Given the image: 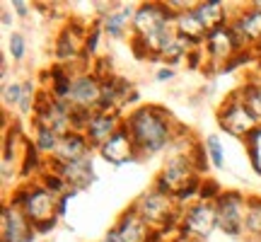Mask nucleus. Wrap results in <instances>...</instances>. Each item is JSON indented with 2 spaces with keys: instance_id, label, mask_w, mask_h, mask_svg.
Segmentation results:
<instances>
[{
  "instance_id": "obj_1",
  "label": "nucleus",
  "mask_w": 261,
  "mask_h": 242,
  "mask_svg": "<svg viewBox=\"0 0 261 242\" xmlns=\"http://www.w3.org/2000/svg\"><path fill=\"white\" fill-rule=\"evenodd\" d=\"M123 126L128 129L140 162V160L160 155L165 150H172L181 124L162 104H140L123 116Z\"/></svg>"
},
{
  "instance_id": "obj_2",
  "label": "nucleus",
  "mask_w": 261,
  "mask_h": 242,
  "mask_svg": "<svg viewBox=\"0 0 261 242\" xmlns=\"http://www.w3.org/2000/svg\"><path fill=\"white\" fill-rule=\"evenodd\" d=\"M201 182H203V177L196 172L194 162H191L189 155H174V153H169L167 160L162 162L160 172L155 175L152 186L160 189V191H165V194H169L184 208V206L198 201Z\"/></svg>"
},
{
  "instance_id": "obj_3",
  "label": "nucleus",
  "mask_w": 261,
  "mask_h": 242,
  "mask_svg": "<svg viewBox=\"0 0 261 242\" xmlns=\"http://www.w3.org/2000/svg\"><path fill=\"white\" fill-rule=\"evenodd\" d=\"M133 206H136L140 218L148 223L150 230H160V233H165L167 237L177 235L179 218H181V206L169 194L160 191L155 186H150L148 191H143L133 201Z\"/></svg>"
},
{
  "instance_id": "obj_4",
  "label": "nucleus",
  "mask_w": 261,
  "mask_h": 242,
  "mask_svg": "<svg viewBox=\"0 0 261 242\" xmlns=\"http://www.w3.org/2000/svg\"><path fill=\"white\" fill-rule=\"evenodd\" d=\"M8 204L19 208L32 221V225H41L46 221L61 218L58 215V196L46 191L39 182H22V184L12 186Z\"/></svg>"
},
{
  "instance_id": "obj_5",
  "label": "nucleus",
  "mask_w": 261,
  "mask_h": 242,
  "mask_svg": "<svg viewBox=\"0 0 261 242\" xmlns=\"http://www.w3.org/2000/svg\"><path fill=\"white\" fill-rule=\"evenodd\" d=\"M203 51H205V61H208V73H215L223 68L230 58H234L240 51H252L247 49L240 34L232 29V25H223V27H215L208 32V37L203 41Z\"/></svg>"
},
{
  "instance_id": "obj_6",
  "label": "nucleus",
  "mask_w": 261,
  "mask_h": 242,
  "mask_svg": "<svg viewBox=\"0 0 261 242\" xmlns=\"http://www.w3.org/2000/svg\"><path fill=\"white\" fill-rule=\"evenodd\" d=\"M87 32H90V25H83L80 19H68L63 27L58 29L56 39H54V56H56V63L70 65V68H73V63H80V68L90 70V65L85 63Z\"/></svg>"
},
{
  "instance_id": "obj_7",
  "label": "nucleus",
  "mask_w": 261,
  "mask_h": 242,
  "mask_svg": "<svg viewBox=\"0 0 261 242\" xmlns=\"http://www.w3.org/2000/svg\"><path fill=\"white\" fill-rule=\"evenodd\" d=\"M215 121H218V129L223 131V133H227V136H232L237 140H244L256 126H261L259 121L254 119V114L244 107L242 97L237 94V90H232L223 100V104L218 107Z\"/></svg>"
},
{
  "instance_id": "obj_8",
  "label": "nucleus",
  "mask_w": 261,
  "mask_h": 242,
  "mask_svg": "<svg viewBox=\"0 0 261 242\" xmlns=\"http://www.w3.org/2000/svg\"><path fill=\"white\" fill-rule=\"evenodd\" d=\"M215 213H218V230L230 240H242L244 218H247V196L237 189H225L215 199Z\"/></svg>"
},
{
  "instance_id": "obj_9",
  "label": "nucleus",
  "mask_w": 261,
  "mask_h": 242,
  "mask_svg": "<svg viewBox=\"0 0 261 242\" xmlns=\"http://www.w3.org/2000/svg\"><path fill=\"white\" fill-rule=\"evenodd\" d=\"M215 230H218L215 204H211V201H194V204L181 208L177 235L196 242H208Z\"/></svg>"
},
{
  "instance_id": "obj_10",
  "label": "nucleus",
  "mask_w": 261,
  "mask_h": 242,
  "mask_svg": "<svg viewBox=\"0 0 261 242\" xmlns=\"http://www.w3.org/2000/svg\"><path fill=\"white\" fill-rule=\"evenodd\" d=\"M70 112H73V104L68 102V100H58L48 90L41 87L39 90V100H37V109H34V116H32V126L51 129L63 138L65 133L73 131Z\"/></svg>"
},
{
  "instance_id": "obj_11",
  "label": "nucleus",
  "mask_w": 261,
  "mask_h": 242,
  "mask_svg": "<svg viewBox=\"0 0 261 242\" xmlns=\"http://www.w3.org/2000/svg\"><path fill=\"white\" fill-rule=\"evenodd\" d=\"M102 80L92 75L90 70H77L73 75V85H70V94L68 102L77 107V109H87V112H99L102 104Z\"/></svg>"
},
{
  "instance_id": "obj_12",
  "label": "nucleus",
  "mask_w": 261,
  "mask_h": 242,
  "mask_svg": "<svg viewBox=\"0 0 261 242\" xmlns=\"http://www.w3.org/2000/svg\"><path fill=\"white\" fill-rule=\"evenodd\" d=\"M37 230L27 215L12 204H3L0 215V242H37Z\"/></svg>"
},
{
  "instance_id": "obj_13",
  "label": "nucleus",
  "mask_w": 261,
  "mask_h": 242,
  "mask_svg": "<svg viewBox=\"0 0 261 242\" xmlns=\"http://www.w3.org/2000/svg\"><path fill=\"white\" fill-rule=\"evenodd\" d=\"M48 167L56 170L58 175L65 179V184L68 189H73V191H85V189H90V186L97 182V172H94V158L92 155H85L80 160H73V162H51L48 160Z\"/></svg>"
},
{
  "instance_id": "obj_14",
  "label": "nucleus",
  "mask_w": 261,
  "mask_h": 242,
  "mask_svg": "<svg viewBox=\"0 0 261 242\" xmlns=\"http://www.w3.org/2000/svg\"><path fill=\"white\" fill-rule=\"evenodd\" d=\"M97 153H99V158H102L107 165H112V167H123V165H128V162H138L136 146H133L130 133L126 126H121V129L116 131Z\"/></svg>"
},
{
  "instance_id": "obj_15",
  "label": "nucleus",
  "mask_w": 261,
  "mask_h": 242,
  "mask_svg": "<svg viewBox=\"0 0 261 242\" xmlns=\"http://www.w3.org/2000/svg\"><path fill=\"white\" fill-rule=\"evenodd\" d=\"M123 126V116L116 112H94L90 124H87V131H85V138L87 143L92 146V150H99L107 143V140L112 138L116 131Z\"/></svg>"
},
{
  "instance_id": "obj_16",
  "label": "nucleus",
  "mask_w": 261,
  "mask_h": 242,
  "mask_svg": "<svg viewBox=\"0 0 261 242\" xmlns=\"http://www.w3.org/2000/svg\"><path fill=\"white\" fill-rule=\"evenodd\" d=\"M230 25L240 34V39L247 44V49H252V51L261 49V10L252 8V5L234 10Z\"/></svg>"
},
{
  "instance_id": "obj_17",
  "label": "nucleus",
  "mask_w": 261,
  "mask_h": 242,
  "mask_svg": "<svg viewBox=\"0 0 261 242\" xmlns=\"http://www.w3.org/2000/svg\"><path fill=\"white\" fill-rule=\"evenodd\" d=\"M114 233H116V240L119 242H145L150 237V230L148 223L143 221L136 211V206L130 204L121 215H119V221L116 225H112Z\"/></svg>"
},
{
  "instance_id": "obj_18",
  "label": "nucleus",
  "mask_w": 261,
  "mask_h": 242,
  "mask_svg": "<svg viewBox=\"0 0 261 242\" xmlns=\"http://www.w3.org/2000/svg\"><path fill=\"white\" fill-rule=\"evenodd\" d=\"M174 32H177L181 39H187L191 46H203L205 37H208V27L203 25V19L198 17L196 8L187 10V12H179L177 19H174Z\"/></svg>"
},
{
  "instance_id": "obj_19",
  "label": "nucleus",
  "mask_w": 261,
  "mask_h": 242,
  "mask_svg": "<svg viewBox=\"0 0 261 242\" xmlns=\"http://www.w3.org/2000/svg\"><path fill=\"white\" fill-rule=\"evenodd\" d=\"M133 15H136V8L130 3H116L114 10L102 17V29H104V37L109 39H123L126 32H130V22H133Z\"/></svg>"
},
{
  "instance_id": "obj_20",
  "label": "nucleus",
  "mask_w": 261,
  "mask_h": 242,
  "mask_svg": "<svg viewBox=\"0 0 261 242\" xmlns=\"http://www.w3.org/2000/svg\"><path fill=\"white\" fill-rule=\"evenodd\" d=\"M92 153L94 150H92V146L87 143L85 133L70 131V133H65L63 138H61L54 158H48V160H51V162H73V160H80V158H85V155H92Z\"/></svg>"
},
{
  "instance_id": "obj_21",
  "label": "nucleus",
  "mask_w": 261,
  "mask_h": 242,
  "mask_svg": "<svg viewBox=\"0 0 261 242\" xmlns=\"http://www.w3.org/2000/svg\"><path fill=\"white\" fill-rule=\"evenodd\" d=\"M196 12H198V17L203 19L208 32L215 27H223V25H230L234 15V10L230 12L225 0H198L196 3Z\"/></svg>"
},
{
  "instance_id": "obj_22",
  "label": "nucleus",
  "mask_w": 261,
  "mask_h": 242,
  "mask_svg": "<svg viewBox=\"0 0 261 242\" xmlns=\"http://www.w3.org/2000/svg\"><path fill=\"white\" fill-rule=\"evenodd\" d=\"M237 94L242 97L244 107L254 114V119L261 124V70L254 65V70L247 75V80H244L240 87H234Z\"/></svg>"
},
{
  "instance_id": "obj_23",
  "label": "nucleus",
  "mask_w": 261,
  "mask_h": 242,
  "mask_svg": "<svg viewBox=\"0 0 261 242\" xmlns=\"http://www.w3.org/2000/svg\"><path fill=\"white\" fill-rule=\"evenodd\" d=\"M73 75L75 70L70 65H63V63H54L51 68L46 70V78H48V85L44 90L58 97V100H68L70 94V85H73Z\"/></svg>"
},
{
  "instance_id": "obj_24",
  "label": "nucleus",
  "mask_w": 261,
  "mask_h": 242,
  "mask_svg": "<svg viewBox=\"0 0 261 242\" xmlns=\"http://www.w3.org/2000/svg\"><path fill=\"white\" fill-rule=\"evenodd\" d=\"M244 233L252 240L261 242V194L247 196V218H244Z\"/></svg>"
},
{
  "instance_id": "obj_25",
  "label": "nucleus",
  "mask_w": 261,
  "mask_h": 242,
  "mask_svg": "<svg viewBox=\"0 0 261 242\" xmlns=\"http://www.w3.org/2000/svg\"><path fill=\"white\" fill-rule=\"evenodd\" d=\"M242 146H244V153H247V160H249L252 172L256 177H261V126H256V129L242 140Z\"/></svg>"
},
{
  "instance_id": "obj_26",
  "label": "nucleus",
  "mask_w": 261,
  "mask_h": 242,
  "mask_svg": "<svg viewBox=\"0 0 261 242\" xmlns=\"http://www.w3.org/2000/svg\"><path fill=\"white\" fill-rule=\"evenodd\" d=\"M34 146L39 148V153L44 155V158H54V153H56L58 143H61V136H58L56 131L51 129H44V126H34Z\"/></svg>"
},
{
  "instance_id": "obj_27",
  "label": "nucleus",
  "mask_w": 261,
  "mask_h": 242,
  "mask_svg": "<svg viewBox=\"0 0 261 242\" xmlns=\"http://www.w3.org/2000/svg\"><path fill=\"white\" fill-rule=\"evenodd\" d=\"M203 148H205V155L211 160V167L215 170H225V148H223V140L218 138L215 133L205 136L203 138Z\"/></svg>"
},
{
  "instance_id": "obj_28",
  "label": "nucleus",
  "mask_w": 261,
  "mask_h": 242,
  "mask_svg": "<svg viewBox=\"0 0 261 242\" xmlns=\"http://www.w3.org/2000/svg\"><path fill=\"white\" fill-rule=\"evenodd\" d=\"M22 94H24V80H8L3 83V107L5 109H17L22 102Z\"/></svg>"
},
{
  "instance_id": "obj_29",
  "label": "nucleus",
  "mask_w": 261,
  "mask_h": 242,
  "mask_svg": "<svg viewBox=\"0 0 261 242\" xmlns=\"http://www.w3.org/2000/svg\"><path fill=\"white\" fill-rule=\"evenodd\" d=\"M37 182H39L41 186H44L46 191H51L54 196H58V199H61L63 194H68V191H70V189H68V184H65V179L61 177V175H58L56 170H51V167L44 170V175H41V177H39Z\"/></svg>"
},
{
  "instance_id": "obj_30",
  "label": "nucleus",
  "mask_w": 261,
  "mask_h": 242,
  "mask_svg": "<svg viewBox=\"0 0 261 242\" xmlns=\"http://www.w3.org/2000/svg\"><path fill=\"white\" fill-rule=\"evenodd\" d=\"M104 29H102V22L94 19L90 25V32H87V44H85V63L92 65V61L97 58V51H99V39H102Z\"/></svg>"
},
{
  "instance_id": "obj_31",
  "label": "nucleus",
  "mask_w": 261,
  "mask_h": 242,
  "mask_svg": "<svg viewBox=\"0 0 261 242\" xmlns=\"http://www.w3.org/2000/svg\"><path fill=\"white\" fill-rule=\"evenodd\" d=\"M90 73L92 75H97V78H99V80H109V78H114V58L109 56V54H107V56H97L92 61V65H90Z\"/></svg>"
},
{
  "instance_id": "obj_32",
  "label": "nucleus",
  "mask_w": 261,
  "mask_h": 242,
  "mask_svg": "<svg viewBox=\"0 0 261 242\" xmlns=\"http://www.w3.org/2000/svg\"><path fill=\"white\" fill-rule=\"evenodd\" d=\"M8 54L12 56V61H22V58L27 56V39L22 32H12L8 37Z\"/></svg>"
},
{
  "instance_id": "obj_33",
  "label": "nucleus",
  "mask_w": 261,
  "mask_h": 242,
  "mask_svg": "<svg viewBox=\"0 0 261 242\" xmlns=\"http://www.w3.org/2000/svg\"><path fill=\"white\" fill-rule=\"evenodd\" d=\"M225 189L220 186V182L213 177H203V182H201V191H198V201H211V204H215V199L223 194Z\"/></svg>"
},
{
  "instance_id": "obj_34",
  "label": "nucleus",
  "mask_w": 261,
  "mask_h": 242,
  "mask_svg": "<svg viewBox=\"0 0 261 242\" xmlns=\"http://www.w3.org/2000/svg\"><path fill=\"white\" fill-rule=\"evenodd\" d=\"M177 78V70L172 68V65H160L158 70H155V80L158 83H169V80H174Z\"/></svg>"
},
{
  "instance_id": "obj_35",
  "label": "nucleus",
  "mask_w": 261,
  "mask_h": 242,
  "mask_svg": "<svg viewBox=\"0 0 261 242\" xmlns=\"http://www.w3.org/2000/svg\"><path fill=\"white\" fill-rule=\"evenodd\" d=\"M10 5H12V10H15V15H17V17H22V19H27L29 15H32V8H29L27 0H12Z\"/></svg>"
},
{
  "instance_id": "obj_36",
  "label": "nucleus",
  "mask_w": 261,
  "mask_h": 242,
  "mask_svg": "<svg viewBox=\"0 0 261 242\" xmlns=\"http://www.w3.org/2000/svg\"><path fill=\"white\" fill-rule=\"evenodd\" d=\"M12 25V15H10V10L5 8L3 10V27H10Z\"/></svg>"
},
{
  "instance_id": "obj_37",
  "label": "nucleus",
  "mask_w": 261,
  "mask_h": 242,
  "mask_svg": "<svg viewBox=\"0 0 261 242\" xmlns=\"http://www.w3.org/2000/svg\"><path fill=\"white\" fill-rule=\"evenodd\" d=\"M167 242H196V240H189V237H181V235H172V237H167Z\"/></svg>"
},
{
  "instance_id": "obj_38",
  "label": "nucleus",
  "mask_w": 261,
  "mask_h": 242,
  "mask_svg": "<svg viewBox=\"0 0 261 242\" xmlns=\"http://www.w3.org/2000/svg\"><path fill=\"white\" fill-rule=\"evenodd\" d=\"M256 68H259V70H261V58H259V61H256Z\"/></svg>"
}]
</instances>
